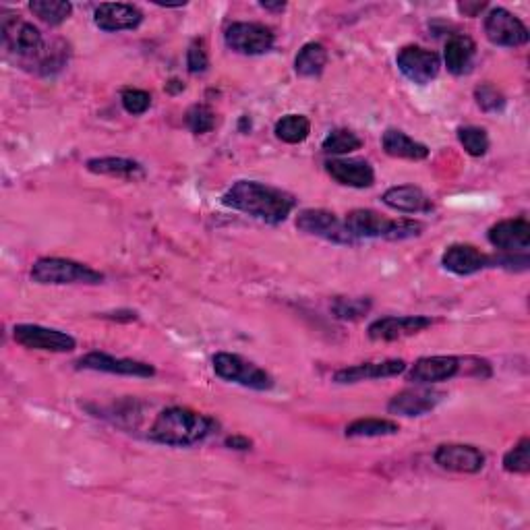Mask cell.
I'll use <instances>...</instances> for the list:
<instances>
[{"label":"cell","instance_id":"cell-4","mask_svg":"<svg viewBox=\"0 0 530 530\" xmlns=\"http://www.w3.org/2000/svg\"><path fill=\"white\" fill-rule=\"evenodd\" d=\"M475 375L487 379L491 375V365L483 359L473 357H450V355H435V357H421L408 371V381L415 386H433L441 381H450L458 375Z\"/></svg>","mask_w":530,"mask_h":530},{"label":"cell","instance_id":"cell-37","mask_svg":"<svg viewBox=\"0 0 530 530\" xmlns=\"http://www.w3.org/2000/svg\"><path fill=\"white\" fill-rule=\"evenodd\" d=\"M210 69V54L205 48L203 40H193L189 50H187V71L191 75H201Z\"/></svg>","mask_w":530,"mask_h":530},{"label":"cell","instance_id":"cell-21","mask_svg":"<svg viewBox=\"0 0 530 530\" xmlns=\"http://www.w3.org/2000/svg\"><path fill=\"white\" fill-rule=\"evenodd\" d=\"M326 172L342 187L369 189L375 185L373 166L359 158H332L326 162Z\"/></svg>","mask_w":530,"mask_h":530},{"label":"cell","instance_id":"cell-13","mask_svg":"<svg viewBox=\"0 0 530 530\" xmlns=\"http://www.w3.org/2000/svg\"><path fill=\"white\" fill-rule=\"evenodd\" d=\"M433 323L427 315H388L375 319L367 328V336L373 342H396L425 332Z\"/></svg>","mask_w":530,"mask_h":530},{"label":"cell","instance_id":"cell-9","mask_svg":"<svg viewBox=\"0 0 530 530\" xmlns=\"http://www.w3.org/2000/svg\"><path fill=\"white\" fill-rule=\"evenodd\" d=\"M13 338L27 350L56 352V355H65V352H73L77 348V340L71 334L44 328L38 326V323H17L13 328Z\"/></svg>","mask_w":530,"mask_h":530},{"label":"cell","instance_id":"cell-39","mask_svg":"<svg viewBox=\"0 0 530 530\" xmlns=\"http://www.w3.org/2000/svg\"><path fill=\"white\" fill-rule=\"evenodd\" d=\"M489 5L487 3H460L458 11L464 13L466 17H477L481 11H485Z\"/></svg>","mask_w":530,"mask_h":530},{"label":"cell","instance_id":"cell-5","mask_svg":"<svg viewBox=\"0 0 530 530\" xmlns=\"http://www.w3.org/2000/svg\"><path fill=\"white\" fill-rule=\"evenodd\" d=\"M0 34L5 50L17 58L23 69H32L48 46L40 29L19 15L5 13L0 21Z\"/></svg>","mask_w":530,"mask_h":530},{"label":"cell","instance_id":"cell-8","mask_svg":"<svg viewBox=\"0 0 530 530\" xmlns=\"http://www.w3.org/2000/svg\"><path fill=\"white\" fill-rule=\"evenodd\" d=\"M226 46L243 56H261L268 54L276 44L274 29L265 23L255 21H237L230 23L224 32Z\"/></svg>","mask_w":530,"mask_h":530},{"label":"cell","instance_id":"cell-24","mask_svg":"<svg viewBox=\"0 0 530 530\" xmlns=\"http://www.w3.org/2000/svg\"><path fill=\"white\" fill-rule=\"evenodd\" d=\"M475 56H477V44L473 42V38H468L464 34H456L448 38L444 46V63L448 71L456 77H462L473 69Z\"/></svg>","mask_w":530,"mask_h":530},{"label":"cell","instance_id":"cell-11","mask_svg":"<svg viewBox=\"0 0 530 530\" xmlns=\"http://www.w3.org/2000/svg\"><path fill=\"white\" fill-rule=\"evenodd\" d=\"M485 36L491 44L502 48H520L530 40L528 27L508 9L495 7L485 17Z\"/></svg>","mask_w":530,"mask_h":530},{"label":"cell","instance_id":"cell-17","mask_svg":"<svg viewBox=\"0 0 530 530\" xmlns=\"http://www.w3.org/2000/svg\"><path fill=\"white\" fill-rule=\"evenodd\" d=\"M487 241L499 253H528L530 249V222L526 218L502 220L489 228Z\"/></svg>","mask_w":530,"mask_h":530},{"label":"cell","instance_id":"cell-36","mask_svg":"<svg viewBox=\"0 0 530 530\" xmlns=\"http://www.w3.org/2000/svg\"><path fill=\"white\" fill-rule=\"evenodd\" d=\"M121 104L125 112L133 116H141L152 106V94L145 90H137V87H127V90L121 92Z\"/></svg>","mask_w":530,"mask_h":530},{"label":"cell","instance_id":"cell-30","mask_svg":"<svg viewBox=\"0 0 530 530\" xmlns=\"http://www.w3.org/2000/svg\"><path fill=\"white\" fill-rule=\"evenodd\" d=\"M29 11L46 25L58 27L71 17L73 5L67 3V0H32V3H29Z\"/></svg>","mask_w":530,"mask_h":530},{"label":"cell","instance_id":"cell-23","mask_svg":"<svg viewBox=\"0 0 530 530\" xmlns=\"http://www.w3.org/2000/svg\"><path fill=\"white\" fill-rule=\"evenodd\" d=\"M381 147H384V152L390 158H400V160H410V162L427 160L431 154V150L425 143L412 139L400 129H388L384 135H381Z\"/></svg>","mask_w":530,"mask_h":530},{"label":"cell","instance_id":"cell-3","mask_svg":"<svg viewBox=\"0 0 530 530\" xmlns=\"http://www.w3.org/2000/svg\"><path fill=\"white\" fill-rule=\"evenodd\" d=\"M344 226L355 243L363 241H408L423 234V224L410 218L390 220L375 210H352L344 218Z\"/></svg>","mask_w":530,"mask_h":530},{"label":"cell","instance_id":"cell-18","mask_svg":"<svg viewBox=\"0 0 530 530\" xmlns=\"http://www.w3.org/2000/svg\"><path fill=\"white\" fill-rule=\"evenodd\" d=\"M143 11L129 3H102L94 11V23L106 34L133 32L143 23Z\"/></svg>","mask_w":530,"mask_h":530},{"label":"cell","instance_id":"cell-19","mask_svg":"<svg viewBox=\"0 0 530 530\" xmlns=\"http://www.w3.org/2000/svg\"><path fill=\"white\" fill-rule=\"evenodd\" d=\"M441 265L444 270L454 276H475L487 268H491V255L483 253L475 245L456 243L450 245L444 255H441Z\"/></svg>","mask_w":530,"mask_h":530},{"label":"cell","instance_id":"cell-12","mask_svg":"<svg viewBox=\"0 0 530 530\" xmlns=\"http://www.w3.org/2000/svg\"><path fill=\"white\" fill-rule=\"evenodd\" d=\"M297 228L309 237H317L336 245H357L348 234L344 220L328 210H303L297 216Z\"/></svg>","mask_w":530,"mask_h":530},{"label":"cell","instance_id":"cell-1","mask_svg":"<svg viewBox=\"0 0 530 530\" xmlns=\"http://www.w3.org/2000/svg\"><path fill=\"white\" fill-rule=\"evenodd\" d=\"M222 203L234 212L272 226L286 222L297 208L294 195L259 181H237L222 195Z\"/></svg>","mask_w":530,"mask_h":530},{"label":"cell","instance_id":"cell-6","mask_svg":"<svg viewBox=\"0 0 530 530\" xmlns=\"http://www.w3.org/2000/svg\"><path fill=\"white\" fill-rule=\"evenodd\" d=\"M32 280L40 286H67V284H102L104 274L90 265L65 259V257H42L32 265L29 272Z\"/></svg>","mask_w":530,"mask_h":530},{"label":"cell","instance_id":"cell-27","mask_svg":"<svg viewBox=\"0 0 530 530\" xmlns=\"http://www.w3.org/2000/svg\"><path fill=\"white\" fill-rule=\"evenodd\" d=\"M400 431V425L390 419H377V417H367V419H357L346 427V437L350 439H367V437H388L396 435Z\"/></svg>","mask_w":530,"mask_h":530},{"label":"cell","instance_id":"cell-26","mask_svg":"<svg viewBox=\"0 0 530 530\" xmlns=\"http://www.w3.org/2000/svg\"><path fill=\"white\" fill-rule=\"evenodd\" d=\"M326 65H328V50L319 42H307L299 50L297 58H294V71L305 79L319 77L323 71H326Z\"/></svg>","mask_w":530,"mask_h":530},{"label":"cell","instance_id":"cell-31","mask_svg":"<svg viewBox=\"0 0 530 530\" xmlns=\"http://www.w3.org/2000/svg\"><path fill=\"white\" fill-rule=\"evenodd\" d=\"M460 145L464 147V152L473 158H483L489 152V135L485 129L475 127V125H468V127H460L456 131Z\"/></svg>","mask_w":530,"mask_h":530},{"label":"cell","instance_id":"cell-34","mask_svg":"<svg viewBox=\"0 0 530 530\" xmlns=\"http://www.w3.org/2000/svg\"><path fill=\"white\" fill-rule=\"evenodd\" d=\"M369 311H371V301L369 299H346V297H338L332 303V313L338 319H344V321L361 319Z\"/></svg>","mask_w":530,"mask_h":530},{"label":"cell","instance_id":"cell-10","mask_svg":"<svg viewBox=\"0 0 530 530\" xmlns=\"http://www.w3.org/2000/svg\"><path fill=\"white\" fill-rule=\"evenodd\" d=\"M396 67L410 83L429 85L441 71V58L423 46H404L396 54Z\"/></svg>","mask_w":530,"mask_h":530},{"label":"cell","instance_id":"cell-29","mask_svg":"<svg viewBox=\"0 0 530 530\" xmlns=\"http://www.w3.org/2000/svg\"><path fill=\"white\" fill-rule=\"evenodd\" d=\"M363 147V139L350 129H334L328 133V137L321 141V150L326 154H332L336 158L348 156Z\"/></svg>","mask_w":530,"mask_h":530},{"label":"cell","instance_id":"cell-32","mask_svg":"<svg viewBox=\"0 0 530 530\" xmlns=\"http://www.w3.org/2000/svg\"><path fill=\"white\" fill-rule=\"evenodd\" d=\"M504 470L510 475H528L530 473V439L522 437L518 444L506 452Z\"/></svg>","mask_w":530,"mask_h":530},{"label":"cell","instance_id":"cell-28","mask_svg":"<svg viewBox=\"0 0 530 530\" xmlns=\"http://www.w3.org/2000/svg\"><path fill=\"white\" fill-rule=\"evenodd\" d=\"M274 133L280 141L288 145H297L309 139L311 135V121L305 114H286L276 123Z\"/></svg>","mask_w":530,"mask_h":530},{"label":"cell","instance_id":"cell-40","mask_svg":"<svg viewBox=\"0 0 530 530\" xmlns=\"http://www.w3.org/2000/svg\"><path fill=\"white\" fill-rule=\"evenodd\" d=\"M261 9L265 11H274V13H282L286 9V3H259Z\"/></svg>","mask_w":530,"mask_h":530},{"label":"cell","instance_id":"cell-16","mask_svg":"<svg viewBox=\"0 0 530 530\" xmlns=\"http://www.w3.org/2000/svg\"><path fill=\"white\" fill-rule=\"evenodd\" d=\"M441 400H444V394L429 386L406 388L388 402V412L398 417H423L435 410Z\"/></svg>","mask_w":530,"mask_h":530},{"label":"cell","instance_id":"cell-33","mask_svg":"<svg viewBox=\"0 0 530 530\" xmlns=\"http://www.w3.org/2000/svg\"><path fill=\"white\" fill-rule=\"evenodd\" d=\"M185 125L195 135H205L216 127V112L208 104H193L185 114Z\"/></svg>","mask_w":530,"mask_h":530},{"label":"cell","instance_id":"cell-7","mask_svg":"<svg viewBox=\"0 0 530 530\" xmlns=\"http://www.w3.org/2000/svg\"><path fill=\"white\" fill-rule=\"evenodd\" d=\"M212 367L220 379L255 392H270L276 386L268 371L241 355H232V352H218L212 359Z\"/></svg>","mask_w":530,"mask_h":530},{"label":"cell","instance_id":"cell-15","mask_svg":"<svg viewBox=\"0 0 530 530\" xmlns=\"http://www.w3.org/2000/svg\"><path fill=\"white\" fill-rule=\"evenodd\" d=\"M433 460L439 468L460 475H477L485 468V454L468 444H441L437 446Z\"/></svg>","mask_w":530,"mask_h":530},{"label":"cell","instance_id":"cell-35","mask_svg":"<svg viewBox=\"0 0 530 530\" xmlns=\"http://www.w3.org/2000/svg\"><path fill=\"white\" fill-rule=\"evenodd\" d=\"M477 106L487 114H497L506 108V96L493 87L491 83H483L475 90Z\"/></svg>","mask_w":530,"mask_h":530},{"label":"cell","instance_id":"cell-2","mask_svg":"<svg viewBox=\"0 0 530 530\" xmlns=\"http://www.w3.org/2000/svg\"><path fill=\"white\" fill-rule=\"evenodd\" d=\"M218 431V421L187 406H168L154 419L147 437L166 448H191Z\"/></svg>","mask_w":530,"mask_h":530},{"label":"cell","instance_id":"cell-22","mask_svg":"<svg viewBox=\"0 0 530 530\" xmlns=\"http://www.w3.org/2000/svg\"><path fill=\"white\" fill-rule=\"evenodd\" d=\"M386 208L400 212V214H431L433 212V201L429 195L415 185H396L390 187L384 197Z\"/></svg>","mask_w":530,"mask_h":530},{"label":"cell","instance_id":"cell-14","mask_svg":"<svg viewBox=\"0 0 530 530\" xmlns=\"http://www.w3.org/2000/svg\"><path fill=\"white\" fill-rule=\"evenodd\" d=\"M77 369L85 371H98V373H110V375H123V377H141V379H150L156 375V367L143 361L135 359H121V357H112L108 352H87L85 357L77 361Z\"/></svg>","mask_w":530,"mask_h":530},{"label":"cell","instance_id":"cell-25","mask_svg":"<svg viewBox=\"0 0 530 530\" xmlns=\"http://www.w3.org/2000/svg\"><path fill=\"white\" fill-rule=\"evenodd\" d=\"M85 168L92 174L112 176V179H125V181H137L145 176V168L129 158H92L85 162Z\"/></svg>","mask_w":530,"mask_h":530},{"label":"cell","instance_id":"cell-38","mask_svg":"<svg viewBox=\"0 0 530 530\" xmlns=\"http://www.w3.org/2000/svg\"><path fill=\"white\" fill-rule=\"evenodd\" d=\"M224 446L228 450H237V452H247L253 448V441L245 435H230L224 439Z\"/></svg>","mask_w":530,"mask_h":530},{"label":"cell","instance_id":"cell-20","mask_svg":"<svg viewBox=\"0 0 530 530\" xmlns=\"http://www.w3.org/2000/svg\"><path fill=\"white\" fill-rule=\"evenodd\" d=\"M406 371V363L402 359H386V361H369L359 363L352 367H344L334 373V381L340 386H355L361 381L371 379H386V377H398Z\"/></svg>","mask_w":530,"mask_h":530}]
</instances>
